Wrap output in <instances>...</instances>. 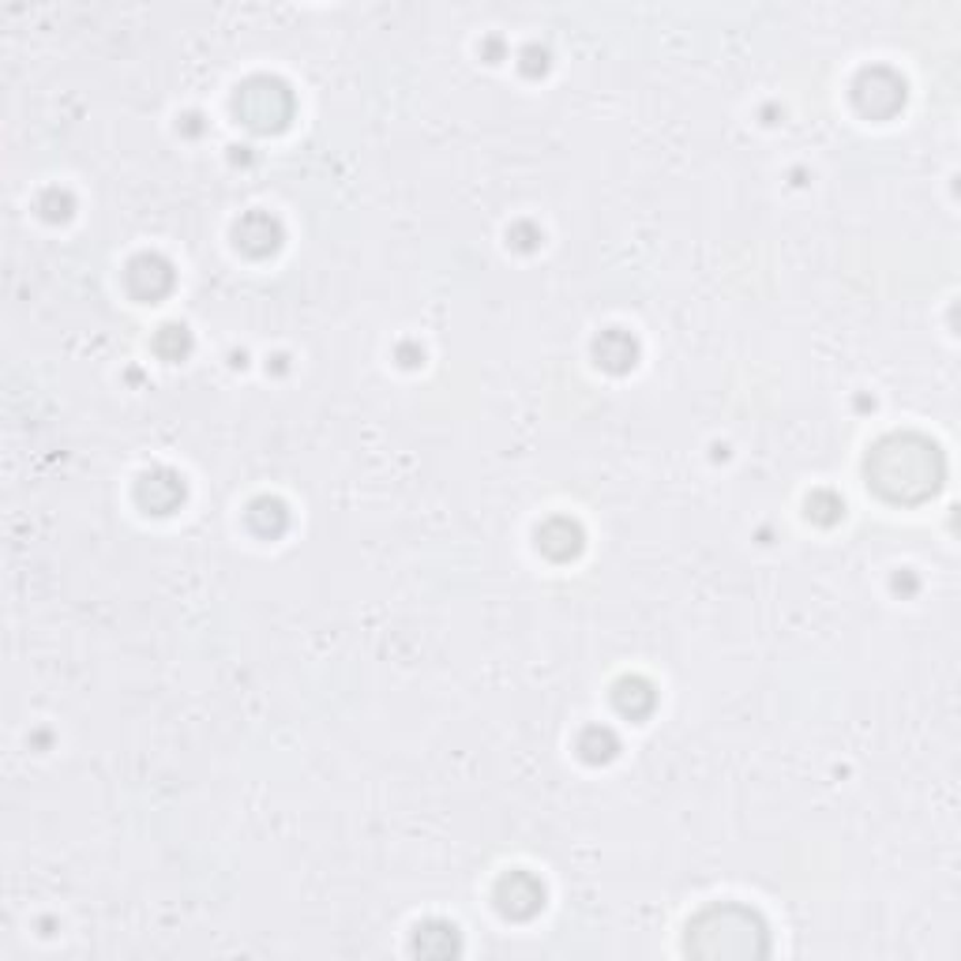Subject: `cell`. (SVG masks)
I'll return each instance as SVG.
<instances>
[{"label": "cell", "mask_w": 961, "mask_h": 961, "mask_svg": "<svg viewBox=\"0 0 961 961\" xmlns=\"http://www.w3.org/2000/svg\"><path fill=\"white\" fill-rule=\"evenodd\" d=\"M158 353L162 357H170V361H177V357H181L184 350H188V334H184V327H177V323H170V327H162V334H158Z\"/></svg>", "instance_id": "cell-11"}, {"label": "cell", "mask_w": 961, "mask_h": 961, "mask_svg": "<svg viewBox=\"0 0 961 961\" xmlns=\"http://www.w3.org/2000/svg\"><path fill=\"white\" fill-rule=\"evenodd\" d=\"M181 500H184V484L170 470L147 473V478L140 481V503L143 508H151L154 514H170Z\"/></svg>", "instance_id": "cell-6"}, {"label": "cell", "mask_w": 961, "mask_h": 961, "mask_svg": "<svg viewBox=\"0 0 961 961\" xmlns=\"http://www.w3.org/2000/svg\"><path fill=\"white\" fill-rule=\"evenodd\" d=\"M538 541H541V552H549L552 560H571V557H579V549H582V530L574 527L571 519H552L541 527Z\"/></svg>", "instance_id": "cell-8"}, {"label": "cell", "mask_w": 961, "mask_h": 961, "mask_svg": "<svg viewBox=\"0 0 961 961\" xmlns=\"http://www.w3.org/2000/svg\"><path fill=\"white\" fill-rule=\"evenodd\" d=\"M124 282H128V290L140 297V301H158L162 293H170L173 271H170V263L158 260V256H140V260L128 263Z\"/></svg>", "instance_id": "cell-5"}, {"label": "cell", "mask_w": 961, "mask_h": 961, "mask_svg": "<svg viewBox=\"0 0 961 961\" xmlns=\"http://www.w3.org/2000/svg\"><path fill=\"white\" fill-rule=\"evenodd\" d=\"M293 98L279 79H249L237 94V117L256 132H274L290 121Z\"/></svg>", "instance_id": "cell-3"}, {"label": "cell", "mask_w": 961, "mask_h": 961, "mask_svg": "<svg viewBox=\"0 0 961 961\" xmlns=\"http://www.w3.org/2000/svg\"><path fill=\"white\" fill-rule=\"evenodd\" d=\"M598 361L605 364V369L612 372H623L635 364V342H631V334L623 331H609L598 339Z\"/></svg>", "instance_id": "cell-9"}, {"label": "cell", "mask_w": 961, "mask_h": 961, "mask_svg": "<svg viewBox=\"0 0 961 961\" xmlns=\"http://www.w3.org/2000/svg\"><path fill=\"white\" fill-rule=\"evenodd\" d=\"M868 478L887 500H924L939 484V454L920 436H890L871 451Z\"/></svg>", "instance_id": "cell-1"}, {"label": "cell", "mask_w": 961, "mask_h": 961, "mask_svg": "<svg viewBox=\"0 0 961 961\" xmlns=\"http://www.w3.org/2000/svg\"><path fill=\"white\" fill-rule=\"evenodd\" d=\"M688 950L702 958H755L767 950V928L759 924L755 913L740 905H718L707 909L691 924Z\"/></svg>", "instance_id": "cell-2"}, {"label": "cell", "mask_w": 961, "mask_h": 961, "mask_svg": "<svg viewBox=\"0 0 961 961\" xmlns=\"http://www.w3.org/2000/svg\"><path fill=\"white\" fill-rule=\"evenodd\" d=\"M497 905H500L503 917L527 920L544 905V887L533 875H527V871H511V875H503L500 887H497Z\"/></svg>", "instance_id": "cell-4"}, {"label": "cell", "mask_w": 961, "mask_h": 961, "mask_svg": "<svg viewBox=\"0 0 961 961\" xmlns=\"http://www.w3.org/2000/svg\"><path fill=\"white\" fill-rule=\"evenodd\" d=\"M249 522L260 533H279L286 527V508L279 500H256L249 511Z\"/></svg>", "instance_id": "cell-10"}, {"label": "cell", "mask_w": 961, "mask_h": 961, "mask_svg": "<svg viewBox=\"0 0 961 961\" xmlns=\"http://www.w3.org/2000/svg\"><path fill=\"white\" fill-rule=\"evenodd\" d=\"M237 241H241V249H244V252H252V256H267V252L279 249L282 230H279V222H274V218H267V214H249L241 226H237Z\"/></svg>", "instance_id": "cell-7"}]
</instances>
